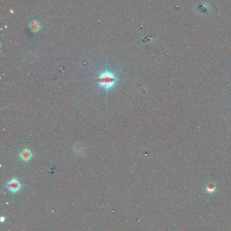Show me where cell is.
Wrapping results in <instances>:
<instances>
[{"instance_id":"4","label":"cell","mask_w":231,"mask_h":231,"mask_svg":"<svg viewBox=\"0 0 231 231\" xmlns=\"http://www.w3.org/2000/svg\"><path fill=\"white\" fill-rule=\"evenodd\" d=\"M29 28H30V29L31 30L32 32L36 33V32H37V31H39V30L40 29V23L37 22V21H36V20L32 21V22H31V24H30Z\"/></svg>"},{"instance_id":"1","label":"cell","mask_w":231,"mask_h":231,"mask_svg":"<svg viewBox=\"0 0 231 231\" xmlns=\"http://www.w3.org/2000/svg\"><path fill=\"white\" fill-rule=\"evenodd\" d=\"M117 78L113 73L109 71H106L100 74L99 79H98V82L101 87H103L104 89L108 90L112 88L115 83L117 82Z\"/></svg>"},{"instance_id":"2","label":"cell","mask_w":231,"mask_h":231,"mask_svg":"<svg viewBox=\"0 0 231 231\" xmlns=\"http://www.w3.org/2000/svg\"><path fill=\"white\" fill-rule=\"evenodd\" d=\"M7 187H8V189L10 191L12 192H15L20 189V184L16 179H12L9 182L8 185H7Z\"/></svg>"},{"instance_id":"3","label":"cell","mask_w":231,"mask_h":231,"mask_svg":"<svg viewBox=\"0 0 231 231\" xmlns=\"http://www.w3.org/2000/svg\"><path fill=\"white\" fill-rule=\"evenodd\" d=\"M20 158L23 161L27 162L31 160V157H32V153H31V151L28 149H24L22 152H21L20 154Z\"/></svg>"},{"instance_id":"5","label":"cell","mask_w":231,"mask_h":231,"mask_svg":"<svg viewBox=\"0 0 231 231\" xmlns=\"http://www.w3.org/2000/svg\"><path fill=\"white\" fill-rule=\"evenodd\" d=\"M206 190H207V191L209 192V193H212V192H213L216 191V186L213 184H209L207 186Z\"/></svg>"}]
</instances>
